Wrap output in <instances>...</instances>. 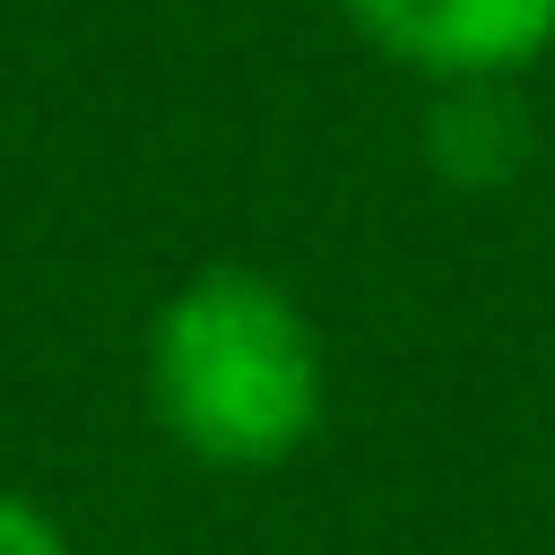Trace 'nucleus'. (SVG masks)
<instances>
[{"instance_id": "f257e3e1", "label": "nucleus", "mask_w": 555, "mask_h": 555, "mask_svg": "<svg viewBox=\"0 0 555 555\" xmlns=\"http://www.w3.org/2000/svg\"><path fill=\"white\" fill-rule=\"evenodd\" d=\"M139 399L191 468L269 477L330 416V347L286 278L251 260H208L147 312Z\"/></svg>"}, {"instance_id": "f03ea898", "label": "nucleus", "mask_w": 555, "mask_h": 555, "mask_svg": "<svg viewBox=\"0 0 555 555\" xmlns=\"http://www.w3.org/2000/svg\"><path fill=\"white\" fill-rule=\"evenodd\" d=\"M338 17L373 61L425 78L434 95L520 87L555 61V0H338Z\"/></svg>"}, {"instance_id": "7ed1b4c3", "label": "nucleus", "mask_w": 555, "mask_h": 555, "mask_svg": "<svg viewBox=\"0 0 555 555\" xmlns=\"http://www.w3.org/2000/svg\"><path fill=\"white\" fill-rule=\"evenodd\" d=\"M0 555H78V546L52 520V503H35L26 486H0Z\"/></svg>"}]
</instances>
